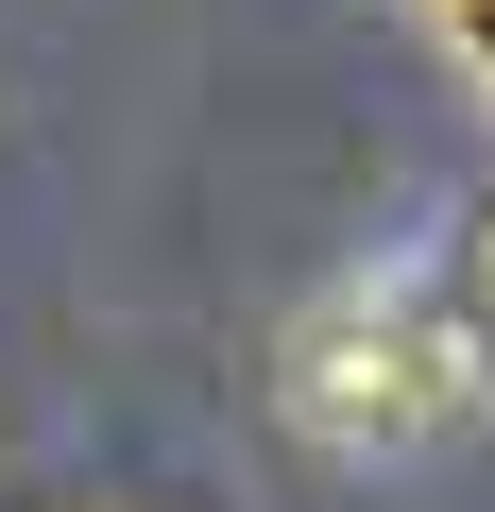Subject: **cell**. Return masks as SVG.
Masks as SVG:
<instances>
[{"instance_id": "1", "label": "cell", "mask_w": 495, "mask_h": 512, "mask_svg": "<svg viewBox=\"0 0 495 512\" xmlns=\"http://www.w3.org/2000/svg\"><path fill=\"white\" fill-rule=\"evenodd\" d=\"M495 410V342L427 291H342L308 342H291V427L342 444V461H410V444H461Z\"/></svg>"}, {"instance_id": "2", "label": "cell", "mask_w": 495, "mask_h": 512, "mask_svg": "<svg viewBox=\"0 0 495 512\" xmlns=\"http://www.w3.org/2000/svg\"><path fill=\"white\" fill-rule=\"evenodd\" d=\"M427 18H444V35L478 52V69H495V0H427Z\"/></svg>"}]
</instances>
